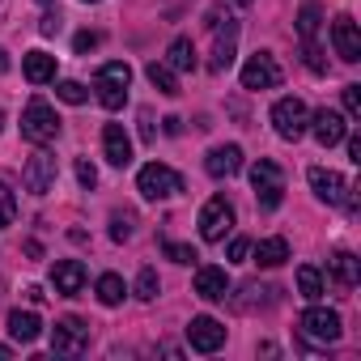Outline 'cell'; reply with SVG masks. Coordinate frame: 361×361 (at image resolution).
Segmentation results:
<instances>
[{"mask_svg": "<svg viewBox=\"0 0 361 361\" xmlns=\"http://www.w3.org/2000/svg\"><path fill=\"white\" fill-rule=\"evenodd\" d=\"M22 136H26L35 149L51 145V140L60 136V115H56V106H51L47 98H30V102H26V111H22Z\"/></svg>", "mask_w": 361, "mask_h": 361, "instance_id": "6da1fadb", "label": "cell"}, {"mask_svg": "<svg viewBox=\"0 0 361 361\" xmlns=\"http://www.w3.org/2000/svg\"><path fill=\"white\" fill-rule=\"evenodd\" d=\"M128 85H132V68L123 60H111L94 73V90H98V102L106 111H119L128 102Z\"/></svg>", "mask_w": 361, "mask_h": 361, "instance_id": "7a4b0ae2", "label": "cell"}, {"mask_svg": "<svg viewBox=\"0 0 361 361\" xmlns=\"http://www.w3.org/2000/svg\"><path fill=\"white\" fill-rule=\"evenodd\" d=\"M251 188H255L259 209H281V200H285V170H281L276 161L259 157V161L251 166Z\"/></svg>", "mask_w": 361, "mask_h": 361, "instance_id": "3957f363", "label": "cell"}, {"mask_svg": "<svg viewBox=\"0 0 361 361\" xmlns=\"http://www.w3.org/2000/svg\"><path fill=\"white\" fill-rule=\"evenodd\" d=\"M136 192H140L145 200H170V196L183 192V178H178L170 166H161V161H149V166L136 174Z\"/></svg>", "mask_w": 361, "mask_h": 361, "instance_id": "277c9868", "label": "cell"}, {"mask_svg": "<svg viewBox=\"0 0 361 361\" xmlns=\"http://www.w3.org/2000/svg\"><path fill=\"white\" fill-rule=\"evenodd\" d=\"M234 47H238V18L213 13V60H209V68L213 73H226L234 64Z\"/></svg>", "mask_w": 361, "mask_h": 361, "instance_id": "5b68a950", "label": "cell"}, {"mask_svg": "<svg viewBox=\"0 0 361 361\" xmlns=\"http://www.w3.org/2000/svg\"><path fill=\"white\" fill-rule=\"evenodd\" d=\"M306 123H310V111H306L302 98H281L272 106V128H276L281 140H302L306 136Z\"/></svg>", "mask_w": 361, "mask_h": 361, "instance_id": "8992f818", "label": "cell"}, {"mask_svg": "<svg viewBox=\"0 0 361 361\" xmlns=\"http://www.w3.org/2000/svg\"><path fill=\"white\" fill-rule=\"evenodd\" d=\"M298 327H302V336H306V340H314V344H336V340H340V331H344L340 314H336V310H327V306H310V310L298 319Z\"/></svg>", "mask_w": 361, "mask_h": 361, "instance_id": "52a82bcc", "label": "cell"}, {"mask_svg": "<svg viewBox=\"0 0 361 361\" xmlns=\"http://www.w3.org/2000/svg\"><path fill=\"white\" fill-rule=\"evenodd\" d=\"M230 230H234V209H230L226 196H213V200L200 209V238H204V243H221Z\"/></svg>", "mask_w": 361, "mask_h": 361, "instance_id": "ba28073f", "label": "cell"}, {"mask_svg": "<svg viewBox=\"0 0 361 361\" xmlns=\"http://www.w3.org/2000/svg\"><path fill=\"white\" fill-rule=\"evenodd\" d=\"M310 188H314V196H319L323 204H331V209H357L353 196H348V183H344L336 170L314 166V170H310Z\"/></svg>", "mask_w": 361, "mask_h": 361, "instance_id": "9c48e42d", "label": "cell"}, {"mask_svg": "<svg viewBox=\"0 0 361 361\" xmlns=\"http://www.w3.org/2000/svg\"><path fill=\"white\" fill-rule=\"evenodd\" d=\"M56 157L47 153V145L26 161V170H22V183H26V192H35V196H47L51 188H56Z\"/></svg>", "mask_w": 361, "mask_h": 361, "instance_id": "30bf717a", "label": "cell"}, {"mask_svg": "<svg viewBox=\"0 0 361 361\" xmlns=\"http://www.w3.org/2000/svg\"><path fill=\"white\" fill-rule=\"evenodd\" d=\"M51 348H56L60 357H81V353L90 348V327H85L81 319H60V323L51 327Z\"/></svg>", "mask_w": 361, "mask_h": 361, "instance_id": "8fae6325", "label": "cell"}, {"mask_svg": "<svg viewBox=\"0 0 361 361\" xmlns=\"http://www.w3.org/2000/svg\"><path fill=\"white\" fill-rule=\"evenodd\" d=\"M272 85H281V64L268 51H255L243 64V90H272Z\"/></svg>", "mask_w": 361, "mask_h": 361, "instance_id": "7c38bea8", "label": "cell"}, {"mask_svg": "<svg viewBox=\"0 0 361 361\" xmlns=\"http://www.w3.org/2000/svg\"><path fill=\"white\" fill-rule=\"evenodd\" d=\"M188 344H192L196 353H217V348L226 344V327H221L213 314H196V319L188 323Z\"/></svg>", "mask_w": 361, "mask_h": 361, "instance_id": "4fadbf2b", "label": "cell"}, {"mask_svg": "<svg viewBox=\"0 0 361 361\" xmlns=\"http://www.w3.org/2000/svg\"><path fill=\"white\" fill-rule=\"evenodd\" d=\"M331 47L344 64H357L361 60V35H357V22L353 18H336L331 22Z\"/></svg>", "mask_w": 361, "mask_h": 361, "instance_id": "5bb4252c", "label": "cell"}, {"mask_svg": "<svg viewBox=\"0 0 361 361\" xmlns=\"http://www.w3.org/2000/svg\"><path fill=\"white\" fill-rule=\"evenodd\" d=\"M306 132H314V140L323 145V149H331V145H340L344 136H348V123H344V115H336V111H319V115H310V123H306Z\"/></svg>", "mask_w": 361, "mask_h": 361, "instance_id": "9a60e30c", "label": "cell"}, {"mask_svg": "<svg viewBox=\"0 0 361 361\" xmlns=\"http://www.w3.org/2000/svg\"><path fill=\"white\" fill-rule=\"evenodd\" d=\"M204 170H209L213 178H234V174L243 170V149H238V145H217V149H209Z\"/></svg>", "mask_w": 361, "mask_h": 361, "instance_id": "2e32d148", "label": "cell"}, {"mask_svg": "<svg viewBox=\"0 0 361 361\" xmlns=\"http://www.w3.org/2000/svg\"><path fill=\"white\" fill-rule=\"evenodd\" d=\"M51 285H56V293L77 298V293L85 289V264H81V259H60V264L51 268Z\"/></svg>", "mask_w": 361, "mask_h": 361, "instance_id": "e0dca14e", "label": "cell"}, {"mask_svg": "<svg viewBox=\"0 0 361 361\" xmlns=\"http://www.w3.org/2000/svg\"><path fill=\"white\" fill-rule=\"evenodd\" d=\"M196 293H200L204 302H226V293H230V276H226V268L204 264V268L196 272Z\"/></svg>", "mask_w": 361, "mask_h": 361, "instance_id": "ac0fdd59", "label": "cell"}, {"mask_svg": "<svg viewBox=\"0 0 361 361\" xmlns=\"http://www.w3.org/2000/svg\"><path fill=\"white\" fill-rule=\"evenodd\" d=\"M102 153H106L111 166H128L132 161V140H128L123 123H106L102 128Z\"/></svg>", "mask_w": 361, "mask_h": 361, "instance_id": "d6986e66", "label": "cell"}, {"mask_svg": "<svg viewBox=\"0 0 361 361\" xmlns=\"http://www.w3.org/2000/svg\"><path fill=\"white\" fill-rule=\"evenodd\" d=\"M22 73H26L30 85H47V81H56V56H47V51H26V56H22Z\"/></svg>", "mask_w": 361, "mask_h": 361, "instance_id": "ffe728a7", "label": "cell"}, {"mask_svg": "<svg viewBox=\"0 0 361 361\" xmlns=\"http://www.w3.org/2000/svg\"><path fill=\"white\" fill-rule=\"evenodd\" d=\"M327 268H331V276H336V285L348 293V289H357V281H361V259L357 255H348V251H340V255H331L327 259Z\"/></svg>", "mask_w": 361, "mask_h": 361, "instance_id": "44dd1931", "label": "cell"}, {"mask_svg": "<svg viewBox=\"0 0 361 361\" xmlns=\"http://www.w3.org/2000/svg\"><path fill=\"white\" fill-rule=\"evenodd\" d=\"M9 336L22 340V344H35V340L43 336V319H39L35 310H13V314H9Z\"/></svg>", "mask_w": 361, "mask_h": 361, "instance_id": "7402d4cb", "label": "cell"}, {"mask_svg": "<svg viewBox=\"0 0 361 361\" xmlns=\"http://www.w3.org/2000/svg\"><path fill=\"white\" fill-rule=\"evenodd\" d=\"M166 64H170L174 73H192V68H196V47H192V39H174V43L166 47Z\"/></svg>", "mask_w": 361, "mask_h": 361, "instance_id": "603a6c76", "label": "cell"}, {"mask_svg": "<svg viewBox=\"0 0 361 361\" xmlns=\"http://www.w3.org/2000/svg\"><path fill=\"white\" fill-rule=\"evenodd\" d=\"M319 26H323V9L319 5H306L298 13V39H302V47H314L319 43Z\"/></svg>", "mask_w": 361, "mask_h": 361, "instance_id": "cb8c5ba5", "label": "cell"}, {"mask_svg": "<svg viewBox=\"0 0 361 361\" xmlns=\"http://www.w3.org/2000/svg\"><path fill=\"white\" fill-rule=\"evenodd\" d=\"M255 259H259L264 268H281V264L289 259V243H285V238H264V243L255 247Z\"/></svg>", "mask_w": 361, "mask_h": 361, "instance_id": "d4e9b609", "label": "cell"}, {"mask_svg": "<svg viewBox=\"0 0 361 361\" xmlns=\"http://www.w3.org/2000/svg\"><path fill=\"white\" fill-rule=\"evenodd\" d=\"M298 293H302L306 302H319V298H323V272H319L314 264H302V268H298Z\"/></svg>", "mask_w": 361, "mask_h": 361, "instance_id": "484cf974", "label": "cell"}, {"mask_svg": "<svg viewBox=\"0 0 361 361\" xmlns=\"http://www.w3.org/2000/svg\"><path fill=\"white\" fill-rule=\"evenodd\" d=\"M145 77H149V81H153V90H161L166 98H174V94H178V81H174V68H170V64L153 60V64L145 68Z\"/></svg>", "mask_w": 361, "mask_h": 361, "instance_id": "4316f807", "label": "cell"}, {"mask_svg": "<svg viewBox=\"0 0 361 361\" xmlns=\"http://www.w3.org/2000/svg\"><path fill=\"white\" fill-rule=\"evenodd\" d=\"M123 276H115V272H106V276H98V302L102 306H119L123 302Z\"/></svg>", "mask_w": 361, "mask_h": 361, "instance_id": "83f0119b", "label": "cell"}, {"mask_svg": "<svg viewBox=\"0 0 361 361\" xmlns=\"http://www.w3.org/2000/svg\"><path fill=\"white\" fill-rule=\"evenodd\" d=\"M18 221V196L9 192V183H0V230H9Z\"/></svg>", "mask_w": 361, "mask_h": 361, "instance_id": "f1b7e54d", "label": "cell"}, {"mask_svg": "<svg viewBox=\"0 0 361 361\" xmlns=\"http://www.w3.org/2000/svg\"><path fill=\"white\" fill-rule=\"evenodd\" d=\"M56 98L68 102V106H81V102L90 98V90H85L81 81H60V85H56Z\"/></svg>", "mask_w": 361, "mask_h": 361, "instance_id": "f546056e", "label": "cell"}, {"mask_svg": "<svg viewBox=\"0 0 361 361\" xmlns=\"http://www.w3.org/2000/svg\"><path fill=\"white\" fill-rule=\"evenodd\" d=\"M157 285H161L157 272H153V268H140V276H136V298H140V302H153V298H157Z\"/></svg>", "mask_w": 361, "mask_h": 361, "instance_id": "4dcf8cb0", "label": "cell"}, {"mask_svg": "<svg viewBox=\"0 0 361 361\" xmlns=\"http://www.w3.org/2000/svg\"><path fill=\"white\" fill-rule=\"evenodd\" d=\"M161 251H166L174 264H196V259H200V255H196L188 243H161Z\"/></svg>", "mask_w": 361, "mask_h": 361, "instance_id": "1f68e13d", "label": "cell"}, {"mask_svg": "<svg viewBox=\"0 0 361 361\" xmlns=\"http://www.w3.org/2000/svg\"><path fill=\"white\" fill-rule=\"evenodd\" d=\"M344 111L348 119H361V85H344Z\"/></svg>", "mask_w": 361, "mask_h": 361, "instance_id": "d6a6232c", "label": "cell"}, {"mask_svg": "<svg viewBox=\"0 0 361 361\" xmlns=\"http://www.w3.org/2000/svg\"><path fill=\"white\" fill-rule=\"evenodd\" d=\"M77 178H81V188H94L98 183V170H94L90 157H77Z\"/></svg>", "mask_w": 361, "mask_h": 361, "instance_id": "836d02e7", "label": "cell"}, {"mask_svg": "<svg viewBox=\"0 0 361 361\" xmlns=\"http://www.w3.org/2000/svg\"><path fill=\"white\" fill-rule=\"evenodd\" d=\"M111 238H115V243L132 238V217H119V213H115V217H111Z\"/></svg>", "mask_w": 361, "mask_h": 361, "instance_id": "e575fe53", "label": "cell"}, {"mask_svg": "<svg viewBox=\"0 0 361 361\" xmlns=\"http://www.w3.org/2000/svg\"><path fill=\"white\" fill-rule=\"evenodd\" d=\"M60 22H64V18H60V9H47V13H43V22H39V30L51 39V35L60 30Z\"/></svg>", "mask_w": 361, "mask_h": 361, "instance_id": "d590c367", "label": "cell"}, {"mask_svg": "<svg viewBox=\"0 0 361 361\" xmlns=\"http://www.w3.org/2000/svg\"><path fill=\"white\" fill-rule=\"evenodd\" d=\"M73 47H77V51L85 56V51H94V47H98V35H94V30H81V35L73 39Z\"/></svg>", "mask_w": 361, "mask_h": 361, "instance_id": "8d00e7d4", "label": "cell"}, {"mask_svg": "<svg viewBox=\"0 0 361 361\" xmlns=\"http://www.w3.org/2000/svg\"><path fill=\"white\" fill-rule=\"evenodd\" d=\"M247 255H251V243H247V238H234V243H230V264H243Z\"/></svg>", "mask_w": 361, "mask_h": 361, "instance_id": "74e56055", "label": "cell"}, {"mask_svg": "<svg viewBox=\"0 0 361 361\" xmlns=\"http://www.w3.org/2000/svg\"><path fill=\"white\" fill-rule=\"evenodd\" d=\"M140 136L153 145V119H149V111H140Z\"/></svg>", "mask_w": 361, "mask_h": 361, "instance_id": "f35d334b", "label": "cell"}, {"mask_svg": "<svg viewBox=\"0 0 361 361\" xmlns=\"http://www.w3.org/2000/svg\"><path fill=\"white\" fill-rule=\"evenodd\" d=\"M161 123H166V132H170V136H178V132H183V119H178V115H166Z\"/></svg>", "mask_w": 361, "mask_h": 361, "instance_id": "ab89813d", "label": "cell"}, {"mask_svg": "<svg viewBox=\"0 0 361 361\" xmlns=\"http://www.w3.org/2000/svg\"><path fill=\"white\" fill-rule=\"evenodd\" d=\"M344 140H348V157L361 161V136H344Z\"/></svg>", "mask_w": 361, "mask_h": 361, "instance_id": "60d3db41", "label": "cell"}, {"mask_svg": "<svg viewBox=\"0 0 361 361\" xmlns=\"http://www.w3.org/2000/svg\"><path fill=\"white\" fill-rule=\"evenodd\" d=\"M9 357H13V348H9V344H0V361H9Z\"/></svg>", "mask_w": 361, "mask_h": 361, "instance_id": "b9f144b4", "label": "cell"}, {"mask_svg": "<svg viewBox=\"0 0 361 361\" xmlns=\"http://www.w3.org/2000/svg\"><path fill=\"white\" fill-rule=\"evenodd\" d=\"M0 73H9V56L5 51H0Z\"/></svg>", "mask_w": 361, "mask_h": 361, "instance_id": "7bdbcfd3", "label": "cell"}, {"mask_svg": "<svg viewBox=\"0 0 361 361\" xmlns=\"http://www.w3.org/2000/svg\"><path fill=\"white\" fill-rule=\"evenodd\" d=\"M234 5H251V0H234Z\"/></svg>", "mask_w": 361, "mask_h": 361, "instance_id": "ee69618b", "label": "cell"}, {"mask_svg": "<svg viewBox=\"0 0 361 361\" xmlns=\"http://www.w3.org/2000/svg\"><path fill=\"white\" fill-rule=\"evenodd\" d=\"M39 5H56V0H39Z\"/></svg>", "mask_w": 361, "mask_h": 361, "instance_id": "f6af8a7d", "label": "cell"}, {"mask_svg": "<svg viewBox=\"0 0 361 361\" xmlns=\"http://www.w3.org/2000/svg\"><path fill=\"white\" fill-rule=\"evenodd\" d=\"M85 5H98V0H85Z\"/></svg>", "mask_w": 361, "mask_h": 361, "instance_id": "bcb514c9", "label": "cell"}, {"mask_svg": "<svg viewBox=\"0 0 361 361\" xmlns=\"http://www.w3.org/2000/svg\"><path fill=\"white\" fill-rule=\"evenodd\" d=\"M0 123H5V115H0Z\"/></svg>", "mask_w": 361, "mask_h": 361, "instance_id": "7dc6e473", "label": "cell"}]
</instances>
